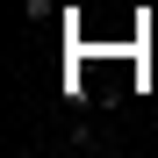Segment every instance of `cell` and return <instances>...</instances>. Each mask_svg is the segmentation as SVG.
<instances>
[]
</instances>
